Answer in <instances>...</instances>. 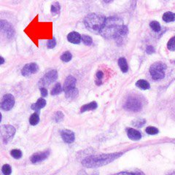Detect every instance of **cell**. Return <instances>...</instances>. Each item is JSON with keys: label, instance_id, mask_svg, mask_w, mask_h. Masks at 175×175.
Masks as SVG:
<instances>
[{"label": "cell", "instance_id": "6da1fadb", "mask_svg": "<svg viewBox=\"0 0 175 175\" xmlns=\"http://www.w3.org/2000/svg\"><path fill=\"white\" fill-rule=\"evenodd\" d=\"M128 27L123 24V21L118 17L107 18L100 34L106 39H117L127 35Z\"/></svg>", "mask_w": 175, "mask_h": 175}, {"label": "cell", "instance_id": "7a4b0ae2", "mask_svg": "<svg viewBox=\"0 0 175 175\" xmlns=\"http://www.w3.org/2000/svg\"><path fill=\"white\" fill-rule=\"evenodd\" d=\"M123 153H115L109 154H102L99 155H91L83 159V166L86 168H98L107 165L117 158H120Z\"/></svg>", "mask_w": 175, "mask_h": 175}, {"label": "cell", "instance_id": "3957f363", "mask_svg": "<svg viewBox=\"0 0 175 175\" xmlns=\"http://www.w3.org/2000/svg\"><path fill=\"white\" fill-rule=\"evenodd\" d=\"M107 18L96 13H90L85 18L84 24L93 33H100Z\"/></svg>", "mask_w": 175, "mask_h": 175}, {"label": "cell", "instance_id": "277c9868", "mask_svg": "<svg viewBox=\"0 0 175 175\" xmlns=\"http://www.w3.org/2000/svg\"><path fill=\"white\" fill-rule=\"evenodd\" d=\"M15 30L10 21L0 18V44H7L13 41Z\"/></svg>", "mask_w": 175, "mask_h": 175}, {"label": "cell", "instance_id": "5b68a950", "mask_svg": "<svg viewBox=\"0 0 175 175\" xmlns=\"http://www.w3.org/2000/svg\"><path fill=\"white\" fill-rule=\"evenodd\" d=\"M167 68V65L160 61H158L152 64L150 68V72L152 78L155 80H159V79L164 78Z\"/></svg>", "mask_w": 175, "mask_h": 175}, {"label": "cell", "instance_id": "8992f818", "mask_svg": "<svg viewBox=\"0 0 175 175\" xmlns=\"http://www.w3.org/2000/svg\"><path fill=\"white\" fill-rule=\"evenodd\" d=\"M58 78V72L56 70H52L47 72L39 81V86L40 88H45L54 83Z\"/></svg>", "mask_w": 175, "mask_h": 175}, {"label": "cell", "instance_id": "52a82bcc", "mask_svg": "<svg viewBox=\"0 0 175 175\" xmlns=\"http://www.w3.org/2000/svg\"><path fill=\"white\" fill-rule=\"evenodd\" d=\"M15 128L13 125H3L0 127V138L5 143H7L14 137Z\"/></svg>", "mask_w": 175, "mask_h": 175}, {"label": "cell", "instance_id": "ba28073f", "mask_svg": "<svg viewBox=\"0 0 175 175\" xmlns=\"http://www.w3.org/2000/svg\"><path fill=\"white\" fill-rule=\"evenodd\" d=\"M142 108V102L138 97L131 96L125 104V109L128 111L137 112Z\"/></svg>", "mask_w": 175, "mask_h": 175}, {"label": "cell", "instance_id": "9c48e42d", "mask_svg": "<svg viewBox=\"0 0 175 175\" xmlns=\"http://www.w3.org/2000/svg\"><path fill=\"white\" fill-rule=\"evenodd\" d=\"M15 98L10 93H7L3 96L0 102V108L2 110L9 111L13 108L15 105Z\"/></svg>", "mask_w": 175, "mask_h": 175}, {"label": "cell", "instance_id": "30bf717a", "mask_svg": "<svg viewBox=\"0 0 175 175\" xmlns=\"http://www.w3.org/2000/svg\"><path fill=\"white\" fill-rule=\"evenodd\" d=\"M39 71V66L36 63H29L26 64L21 70V75L24 77H29Z\"/></svg>", "mask_w": 175, "mask_h": 175}, {"label": "cell", "instance_id": "8fae6325", "mask_svg": "<svg viewBox=\"0 0 175 175\" xmlns=\"http://www.w3.org/2000/svg\"><path fill=\"white\" fill-rule=\"evenodd\" d=\"M76 80L75 77H73V76L70 75L66 77V79H65V82L63 83V91H64V93L66 92L71 91V90L74 89V88H76Z\"/></svg>", "mask_w": 175, "mask_h": 175}, {"label": "cell", "instance_id": "7c38bea8", "mask_svg": "<svg viewBox=\"0 0 175 175\" xmlns=\"http://www.w3.org/2000/svg\"><path fill=\"white\" fill-rule=\"evenodd\" d=\"M50 154V151L49 150H46V151L40 152V153H34L32 156L31 157V161L33 164H37V163L43 161L47 157L49 156Z\"/></svg>", "mask_w": 175, "mask_h": 175}, {"label": "cell", "instance_id": "4fadbf2b", "mask_svg": "<svg viewBox=\"0 0 175 175\" xmlns=\"http://www.w3.org/2000/svg\"><path fill=\"white\" fill-rule=\"evenodd\" d=\"M61 136L63 142L68 143V144H71V143L74 142L75 139V136L73 131L70 130H63L61 132Z\"/></svg>", "mask_w": 175, "mask_h": 175}, {"label": "cell", "instance_id": "5bb4252c", "mask_svg": "<svg viewBox=\"0 0 175 175\" xmlns=\"http://www.w3.org/2000/svg\"><path fill=\"white\" fill-rule=\"evenodd\" d=\"M67 40L72 44H79L81 42V35L78 32L72 31L67 35Z\"/></svg>", "mask_w": 175, "mask_h": 175}, {"label": "cell", "instance_id": "9a60e30c", "mask_svg": "<svg viewBox=\"0 0 175 175\" xmlns=\"http://www.w3.org/2000/svg\"><path fill=\"white\" fill-rule=\"evenodd\" d=\"M127 135L129 139L131 140L137 141L142 138V134L139 131H138L137 130L134 129V128H128L127 129Z\"/></svg>", "mask_w": 175, "mask_h": 175}, {"label": "cell", "instance_id": "2e32d148", "mask_svg": "<svg viewBox=\"0 0 175 175\" xmlns=\"http://www.w3.org/2000/svg\"><path fill=\"white\" fill-rule=\"evenodd\" d=\"M46 105V101L45 99L43 98H40L38 99V100L37 101L36 103L32 104L31 106V109H33L34 111H40V109L44 108Z\"/></svg>", "mask_w": 175, "mask_h": 175}, {"label": "cell", "instance_id": "e0dca14e", "mask_svg": "<svg viewBox=\"0 0 175 175\" xmlns=\"http://www.w3.org/2000/svg\"><path fill=\"white\" fill-rule=\"evenodd\" d=\"M97 107V103L95 102H92L91 103L85 104V105L83 106L80 109V112H86V111H89V110H94L96 109Z\"/></svg>", "mask_w": 175, "mask_h": 175}, {"label": "cell", "instance_id": "ac0fdd59", "mask_svg": "<svg viewBox=\"0 0 175 175\" xmlns=\"http://www.w3.org/2000/svg\"><path fill=\"white\" fill-rule=\"evenodd\" d=\"M118 65H119L120 68H121L122 72H124V73L128 72V63H127V61H126V60H125V58L122 57V58H120L119 59H118Z\"/></svg>", "mask_w": 175, "mask_h": 175}, {"label": "cell", "instance_id": "d6986e66", "mask_svg": "<svg viewBox=\"0 0 175 175\" xmlns=\"http://www.w3.org/2000/svg\"><path fill=\"white\" fill-rule=\"evenodd\" d=\"M163 21L166 23L173 22L175 21V13L172 12H167L163 15Z\"/></svg>", "mask_w": 175, "mask_h": 175}, {"label": "cell", "instance_id": "ffe728a7", "mask_svg": "<svg viewBox=\"0 0 175 175\" xmlns=\"http://www.w3.org/2000/svg\"><path fill=\"white\" fill-rule=\"evenodd\" d=\"M136 86L142 90H147L150 87L149 83L147 80H144V79H139V80H138L136 83Z\"/></svg>", "mask_w": 175, "mask_h": 175}, {"label": "cell", "instance_id": "44dd1931", "mask_svg": "<svg viewBox=\"0 0 175 175\" xmlns=\"http://www.w3.org/2000/svg\"><path fill=\"white\" fill-rule=\"evenodd\" d=\"M65 96L67 99H74L76 97L78 96V90L77 89V88H74V89L71 90V91H69L65 93Z\"/></svg>", "mask_w": 175, "mask_h": 175}, {"label": "cell", "instance_id": "7402d4cb", "mask_svg": "<svg viewBox=\"0 0 175 175\" xmlns=\"http://www.w3.org/2000/svg\"><path fill=\"white\" fill-rule=\"evenodd\" d=\"M39 122H40V116H39L38 113H33L29 118V123L31 125H36L38 124Z\"/></svg>", "mask_w": 175, "mask_h": 175}, {"label": "cell", "instance_id": "603a6c76", "mask_svg": "<svg viewBox=\"0 0 175 175\" xmlns=\"http://www.w3.org/2000/svg\"><path fill=\"white\" fill-rule=\"evenodd\" d=\"M60 10H61V6H60V4L58 2H55L51 5V8H50V12L51 14L53 15H56L59 14Z\"/></svg>", "mask_w": 175, "mask_h": 175}, {"label": "cell", "instance_id": "cb8c5ba5", "mask_svg": "<svg viewBox=\"0 0 175 175\" xmlns=\"http://www.w3.org/2000/svg\"><path fill=\"white\" fill-rule=\"evenodd\" d=\"M63 91V88L61 87V84L59 83H57L56 85L54 86V87L53 88V89L51 90V95L52 96H55V95H58L59 93H61Z\"/></svg>", "mask_w": 175, "mask_h": 175}, {"label": "cell", "instance_id": "d4e9b609", "mask_svg": "<svg viewBox=\"0 0 175 175\" xmlns=\"http://www.w3.org/2000/svg\"><path fill=\"white\" fill-rule=\"evenodd\" d=\"M72 58V55L70 51H66L61 56V60L63 62L67 63L69 61H70Z\"/></svg>", "mask_w": 175, "mask_h": 175}, {"label": "cell", "instance_id": "484cf974", "mask_svg": "<svg viewBox=\"0 0 175 175\" xmlns=\"http://www.w3.org/2000/svg\"><path fill=\"white\" fill-rule=\"evenodd\" d=\"M10 155H11V156L15 159H20L22 158L23 153L21 150L14 149L10 151Z\"/></svg>", "mask_w": 175, "mask_h": 175}, {"label": "cell", "instance_id": "4316f807", "mask_svg": "<svg viewBox=\"0 0 175 175\" xmlns=\"http://www.w3.org/2000/svg\"><path fill=\"white\" fill-rule=\"evenodd\" d=\"M150 26L153 31H155V32H158V31H160V30H161V27H160V24H159L158 21H152L150 24Z\"/></svg>", "mask_w": 175, "mask_h": 175}, {"label": "cell", "instance_id": "83f0119b", "mask_svg": "<svg viewBox=\"0 0 175 175\" xmlns=\"http://www.w3.org/2000/svg\"><path fill=\"white\" fill-rule=\"evenodd\" d=\"M81 40H82L85 45L88 46L91 45L92 43H93V40L88 35H83V36H81Z\"/></svg>", "mask_w": 175, "mask_h": 175}, {"label": "cell", "instance_id": "f1b7e54d", "mask_svg": "<svg viewBox=\"0 0 175 175\" xmlns=\"http://www.w3.org/2000/svg\"><path fill=\"white\" fill-rule=\"evenodd\" d=\"M167 48L170 51H175V36L169 40L167 43Z\"/></svg>", "mask_w": 175, "mask_h": 175}, {"label": "cell", "instance_id": "f546056e", "mask_svg": "<svg viewBox=\"0 0 175 175\" xmlns=\"http://www.w3.org/2000/svg\"><path fill=\"white\" fill-rule=\"evenodd\" d=\"M2 171L4 175H10L12 173V169L9 164H5L2 167Z\"/></svg>", "mask_w": 175, "mask_h": 175}, {"label": "cell", "instance_id": "4dcf8cb0", "mask_svg": "<svg viewBox=\"0 0 175 175\" xmlns=\"http://www.w3.org/2000/svg\"><path fill=\"white\" fill-rule=\"evenodd\" d=\"M145 131L147 134H150V135H155V134H158L159 131L157 128L153 126H149L145 129Z\"/></svg>", "mask_w": 175, "mask_h": 175}, {"label": "cell", "instance_id": "1f68e13d", "mask_svg": "<svg viewBox=\"0 0 175 175\" xmlns=\"http://www.w3.org/2000/svg\"><path fill=\"white\" fill-rule=\"evenodd\" d=\"M145 122L146 121L144 119H137L132 122V124L135 127H137V128H141L145 124Z\"/></svg>", "mask_w": 175, "mask_h": 175}, {"label": "cell", "instance_id": "d6a6232c", "mask_svg": "<svg viewBox=\"0 0 175 175\" xmlns=\"http://www.w3.org/2000/svg\"><path fill=\"white\" fill-rule=\"evenodd\" d=\"M63 118H64V115H63V113L61 112V111H58V112L55 114L54 120L56 123H60V122L63 121Z\"/></svg>", "mask_w": 175, "mask_h": 175}, {"label": "cell", "instance_id": "836d02e7", "mask_svg": "<svg viewBox=\"0 0 175 175\" xmlns=\"http://www.w3.org/2000/svg\"><path fill=\"white\" fill-rule=\"evenodd\" d=\"M56 40L54 37L53 38L52 40H48L47 42V48H49V49L54 48V47H56Z\"/></svg>", "mask_w": 175, "mask_h": 175}, {"label": "cell", "instance_id": "e575fe53", "mask_svg": "<svg viewBox=\"0 0 175 175\" xmlns=\"http://www.w3.org/2000/svg\"><path fill=\"white\" fill-rule=\"evenodd\" d=\"M146 52L147 54H153L155 53V48L153 47V46L152 45H149L147 46L146 49Z\"/></svg>", "mask_w": 175, "mask_h": 175}, {"label": "cell", "instance_id": "d590c367", "mask_svg": "<svg viewBox=\"0 0 175 175\" xmlns=\"http://www.w3.org/2000/svg\"><path fill=\"white\" fill-rule=\"evenodd\" d=\"M40 93H41V96L43 97H46L47 96V90L45 88H40Z\"/></svg>", "mask_w": 175, "mask_h": 175}, {"label": "cell", "instance_id": "8d00e7d4", "mask_svg": "<svg viewBox=\"0 0 175 175\" xmlns=\"http://www.w3.org/2000/svg\"><path fill=\"white\" fill-rule=\"evenodd\" d=\"M116 175H139V174L134 172H128V171H122V172L116 174Z\"/></svg>", "mask_w": 175, "mask_h": 175}, {"label": "cell", "instance_id": "74e56055", "mask_svg": "<svg viewBox=\"0 0 175 175\" xmlns=\"http://www.w3.org/2000/svg\"><path fill=\"white\" fill-rule=\"evenodd\" d=\"M104 76V73L102 71H98L96 73V77L98 79V80H101L102 79Z\"/></svg>", "mask_w": 175, "mask_h": 175}, {"label": "cell", "instance_id": "f35d334b", "mask_svg": "<svg viewBox=\"0 0 175 175\" xmlns=\"http://www.w3.org/2000/svg\"><path fill=\"white\" fill-rule=\"evenodd\" d=\"M5 58L3 57H2V56H0V66H1L2 64H3V63H5Z\"/></svg>", "mask_w": 175, "mask_h": 175}, {"label": "cell", "instance_id": "ab89813d", "mask_svg": "<svg viewBox=\"0 0 175 175\" xmlns=\"http://www.w3.org/2000/svg\"><path fill=\"white\" fill-rule=\"evenodd\" d=\"M104 2H106V3H109V2H111L112 0H104Z\"/></svg>", "mask_w": 175, "mask_h": 175}, {"label": "cell", "instance_id": "60d3db41", "mask_svg": "<svg viewBox=\"0 0 175 175\" xmlns=\"http://www.w3.org/2000/svg\"><path fill=\"white\" fill-rule=\"evenodd\" d=\"M1 121H2V114L1 112H0V123H1Z\"/></svg>", "mask_w": 175, "mask_h": 175}, {"label": "cell", "instance_id": "b9f144b4", "mask_svg": "<svg viewBox=\"0 0 175 175\" xmlns=\"http://www.w3.org/2000/svg\"><path fill=\"white\" fill-rule=\"evenodd\" d=\"M169 175H175V172L172 173V174H169Z\"/></svg>", "mask_w": 175, "mask_h": 175}, {"label": "cell", "instance_id": "7bdbcfd3", "mask_svg": "<svg viewBox=\"0 0 175 175\" xmlns=\"http://www.w3.org/2000/svg\"><path fill=\"white\" fill-rule=\"evenodd\" d=\"M173 62H174V63H175V61H173Z\"/></svg>", "mask_w": 175, "mask_h": 175}]
</instances>
